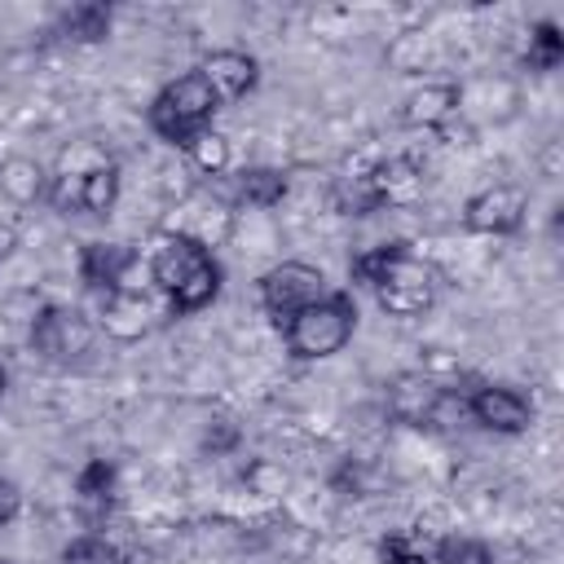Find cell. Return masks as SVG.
Masks as SVG:
<instances>
[{"label":"cell","instance_id":"cell-1","mask_svg":"<svg viewBox=\"0 0 564 564\" xmlns=\"http://www.w3.org/2000/svg\"><path fill=\"white\" fill-rule=\"evenodd\" d=\"M348 273H352V282L375 291V300L388 317H419L436 304V269L423 264L410 251V242H401V238L357 251L348 260Z\"/></svg>","mask_w":564,"mask_h":564},{"label":"cell","instance_id":"cell-2","mask_svg":"<svg viewBox=\"0 0 564 564\" xmlns=\"http://www.w3.org/2000/svg\"><path fill=\"white\" fill-rule=\"evenodd\" d=\"M150 282L159 286V295L167 300V308L176 317H189L198 308H207L216 295H220V260L212 256V247L203 238H189V234H163L159 247L150 251Z\"/></svg>","mask_w":564,"mask_h":564},{"label":"cell","instance_id":"cell-3","mask_svg":"<svg viewBox=\"0 0 564 564\" xmlns=\"http://www.w3.org/2000/svg\"><path fill=\"white\" fill-rule=\"evenodd\" d=\"M216 110H220L216 93L207 88V79H203L198 70H189V75L167 79V84L154 93V101H150V110H145V123H150V132L163 137L167 145L189 150V141L212 128Z\"/></svg>","mask_w":564,"mask_h":564},{"label":"cell","instance_id":"cell-4","mask_svg":"<svg viewBox=\"0 0 564 564\" xmlns=\"http://www.w3.org/2000/svg\"><path fill=\"white\" fill-rule=\"evenodd\" d=\"M352 330H357V300L348 291H330L326 300L300 308L282 326V339H286V352L291 357L322 361V357L344 352V344L352 339Z\"/></svg>","mask_w":564,"mask_h":564},{"label":"cell","instance_id":"cell-5","mask_svg":"<svg viewBox=\"0 0 564 564\" xmlns=\"http://www.w3.org/2000/svg\"><path fill=\"white\" fill-rule=\"evenodd\" d=\"M330 291H335V286L326 282V273H322L317 264H308V260H282V264L264 269L260 282H256L260 308H264V317H269L278 330H282L300 308L326 300Z\"/></svg>","mask_w":564,"mask_h":564},{"label":"cell","instance_id":"cell-6","mask_svg":"<svg viewBox=\"0 0 564 564\" xmlns=\"http://www.w3.org/2000/svg\"><path fill=\"white\" fill-rule=\"evenodd\" d=\"M26 339L31 352H40L44 361H79L97 339V322L70 304H40Z\"/></svg>","mask_w":564,"mask_h":564},{"label":"cell","instance_id":"cell-7","mask_svg":"<svg viewBox=\"0 0 564 564\" xmlns=\"http://www.w3.org/2000/svg\"><path fill=\"white\" fill-rule=\"evenodd\" d=\"M463 410H467L480 427L502 432V436H520V432H529V423H533V401H529L520 388H511V383H476V388L467 392Z\"/></svg>","mask_w":564,"mask_h":564},{"label":"cell","instance_id":"cell-8","mask_svg":"<svg viewBox=\"0 0 564 564\" xmlns=\"http://www.w3.org/2000/svg\"><path fill=\"white\" fill-rule=\"evenodd\" d=\"M524 212H529V198L520 185H489L463 203V225L485 238H507L524 225Z\"/></svg>","mask_w":564,"mask_h":564},{"label":"cell","instance_id":"cell-9","mask_svg":"<svg viewBox=\"0 0 564 564\" xmlns=\"http://www.w3.org/2000/svg\"><path fill=\"white\" fill-rule=\"evenodd\" d=\"M449 388L423 370H401L392 383H388V410L397 423H410V427H423V423H436L441 405H445Z\"/></svg>","mask_w":564,"mask_h":564},{"label":"cell","instance_id":"cell-10","mask_svg":"<svg viewBox=\"0 0 564 564\" xmlns=\"http://www.w3.org/2000/svg\"><path fill=\"white\" fill-rule=\"evenodd\" d=\"M198 75L207 79V88L216 93L220 106H234L242 101L247 93H256L260 84V62L247 53V48H216L198 62Z\"/></svg>","mask_w":564,"mask_h":564},{"label":"cell","instance_id":"cell-11","mask_svg":"<svg viewBox=\"0 0 564 564\" xmlns=\"http://www.w3.org/2000/svg\"><path fill=\"white\" fill-rule=\"evenodd\" d=\"M141 264V256L128 242H84L79 247V278L88 291H128L132 269Z\"/></svg>","mask_w":564,"mask_h":564},{"label":"cell","instance_id":"cell-12","mask_svg":"<svg viewBox=\"0 0 564 564\" xmlns=\"http://www.w3.org/2000/svg\"><path fill=\"white\" fill-rule=\"evenodd\" d=\"M154 326V304L141 286H128V291H106L101 295V308H97V330H106L110 339L119 344H137L141 335H150Z\"/></svg>","mask_w":564,"mask_h":564},{"label":"cell","instance_id":"cell-13","mask_svg":"<svg viewBox=\"0 0 564 564\" xmlns=\"http://www.w3.org/2000/svg\"><path fill=\"white\" fill-rule=\"evenodd\" d=\"M463 106V88L458 84H423L414 93H405L401 101V123L405 128H427V132H441Z\"/></svg>","mask_w":564,"mask_h":564},{"label":"cell","instance_id":"cell-14","mask_svg":"<svg viewBox=\"0 0 564 564\" xmlns=\"http://www.w3.org/2000/svg\"><path fill=\"white\" fill-rule=\"evenodd\" d=\"M366 185H370L379 212L383 207H405V203H414L423 194V172L410 159H383V163H375L366 172Z\"/></svg>","mask_w":564,"mask_h":564},{"label":"cell","instance_id":"cell-15","mask_svg":"<svg viewBox=\"0 0 564 564\" xmlns=\"http://www.w3.org/2000/svg\"><path fill=\"white\" fill-rule=\"evenodd\" d=\"M57 26L75 44H101L110 35V26H115V9L101 4V0H84V4H70Z\"/></svg>","mask_w":564,"mask_h":564},{"label":"cell","instance_id":"cell-16","mask_svg":"<svg viewBox=\"0 0 564 564\" xmlns=\"http://www.w3.org/2000/svg\"><path fill=\"white\" fill-rule=\"evenodd\" d=\"M115 485H119L115 463H110V458H88V463L79 467V476H75V498H79L84 511L101 516V511L115 502Z\"/></svg>","mask_w":564,"mask_h":564},{"label":"cell","instance_id":"cell-17","mask_svg":"<svg viewBox=\"0 0 564 564\" xmlns=\"http://www.w3.org/2000/svg\"><path fill=\"white\" fill-rule=\"evenodd\" d=\"M84 185V216H106L119 203V163L115 159H97L79 172Z\"/></svg>","mask_w":564,"mask_h":564},{"label":"cell","instance_id":"cell-18","mask_svg":"<svg viewBox=\"0 0 564 564\" xmlns=\"http://www.w3.org/2000/svg\"><path fill=\"white\" fill-rule=\"evenodd\" d=\"M238 198L251 207H278L286 198V172L282 167H242L238 172Z\"/></svg>","mask_w":564,"mask_h":564},{"label":"cell","instance_id":"cell-19","mask_svg":"<svg viewBox=\"0 0 564 564\" xmlns=\"http://www.w3.org/2000/svg\"><path fill=\"white\" fill-rule=\"evenodd\" d=\"M44 189H48V176L35 159H9L0 167V194L13 203H35V198H44Z\"/></svg>","mask_w":564,"mask_h":564},{"label":"cell","instance_id":"cell-20","mask_svg":"<svg viewBox=\"0 0 564 564\" xmlns=\"http://www.w3.org/2000/svg\"><path fill=\"white\" fill-rule=\"evenodd\" d=\"M189 163L203 172V176H225L229 172V163H234V145H229V137L225 132H216V128H207V132H198L194 141H189Z\"/></svg>","mask_w":564,"mask_h":564},{"label":"cell","instance_id":"cell-21","mask_svg":"<svg viewBox=\"0 0 564 564\" xmlns=\"http://www.w3.org/2000/svg\"><path fill=\"white\" fill-rule=\"evenodd\" d=\"M564 62V35L551 18H542L533 31H529V48H524V66L529 70H555Z\"/></svg>","mask_w":564,"mask_h":564},{"label":"cell","instance_id":"cell-22","mask_svg":"<svg viewBox=\"0 0 564 564\" xmlns=\"http://www.w3.org/2000/svg\"><path fill=\"white\" fill-rule=\"evenodd\" d=\"M432 564H494V546L471 533H445L432 546Z\"/></svg>","mask_w":564,"mask_h":564},{"label":"cell","instance_id":"cell-23","mask_svg":"<svg viewBox=\"0 0 564 564\" xmlns=\"http://www.w3.org/2000/svg\"><path fill=\"white\" fill-rule=\"evenodd\" d=\"M119 555H123V546H115L101 533H79L62 546V564H119Z\"/></svg>","mask_w":564,"mask_h":564},{"label":"cell","instance_id":"cell-24","mask_svg":"<svg viewBox=\"0 0 564 564\" xmlns=\"http://www.w3.org/2000/svg\"><path fill=\"white\" fill-rule=\"evenodd\" d=\"M379 564H432V546H423L414 533H388L379 542Z\"/></svg>","mask_w":564,"mask_h":564},{"label":"cell","instance_id":"cell-25","mask_svg":"<svg viewBox=\"0 0 564 564\" xmlns=\"http://www.w3.org/2000/svg\"><path fill=\"white\" fill-rule=\"evenodd\" d=\"M203 449H212V454H229V449H238V423H229V419H212L207 432H203Z\"/></svg>","mask_w":564,"mask_h":564},{"label":"cell","instance_id":"cell-26","mask_svg":"<svg viewBox=\"0 0 564 564\" xmlns=\"http://www.w3.org/2000/svg\"><path fill=\"white\" fill-rule=\"evenodd\" d=\"M18 516H22V485L9 480V476H0V529L13 524Z\"/></svg>","mask_w":564,"mask_h":564},{"label":"cell","instance_id":"cell-27","mask_svg":"<svg viewBox=\"0 0 564 564\" xmlns=\"http://www.w3.org/2000/svg\"><path fill=\"white\" fill-rule=\"evenodd\" d=\"M13 251H18V225L0 220V260H9Z\"/></svg>","mask_w":564,"mask_h":564},{"label":"cell","instance_id":"cell-28","mask_svg":"<svg viewBox=\"0 0 564 564\" xmlns=\"http://www.w3.org/2000/svg\"><path fill=\"white\" fill-rule=\"evenodd\" d=\"M119 564H154V551H150V546H128V551L119 555Z\"/></svg>","mask_w":564,"mask_h":564},{"label":"cell","instance_id":"cell-29","mask_svg":"<svg viewBox=\"0 0 564 564\" xmlns=\"http://www.w3.org/2000/svg\"><path fill=\"white\" fill-rule=\"evenodd\" d=\"M4 388H9V366L0 361V397H4Z\"/></svg>","mask_w":564,"mask_h":564},{"label":"cell","instance_id":"cell-30","mask_svg":"<svg viewBox=\"0 0 564 564\" xmlns=\"http://www.w3.org/2000/svg\"><path fill=\"white\" fill-rule=\"evenodd\" d=\"M0 564H13V560H0Z\"/></svg>","mask_w":564,"mask_h":564}]
</instances>
